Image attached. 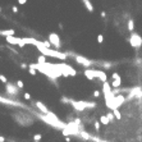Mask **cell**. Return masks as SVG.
<instances>
[{"label":"cell","mask_w":142,"mask_h":142,"mask_svg":"<svg viewBox=\"0 0 142 142\" xmlns=\"http://www.w3.org/2000/svg\"><path fill=\"white\" fill-rule=\"evenodd\" d=\"M97 42H99V44L104 42V36H103V35H99V36H97Z\"/></svg>","instance_id":"37"},{"label":"cell","mask_w":142,"mask_h":142,"mask_svg":"<svg viewBox=\"0 0 142 142\" xmlns=\"http://www.w3.org/2000/svg\"><path fill=\"white\" fill-rule=\"evenodd\" d=\"M28 73L30 74H32V76H36V73H37V70L32 68V67H28Z\"/></svg>","instance_id":"31"},{"label":"cell","mask_w":142,"mask_h":142,"mask_svg":"<svg viewBox=\"0 0 142 142\" xmlns=\"http://www.w3.org/2000/svg\"><path fill=\"white\" fill-rule=\"evenodd\" d=\"M42 45L45 46V47H47V49H51V44H50L49 40H46V41H42Z\"/></svg>","instance_id":"34"},{"label":"cell","mask_w":142,"mask_h":142,"mask_svg":"<svg viewBox=\"0 0 142 142\" xmlns=\"http://www.w3.org/2000/svg\"><path fill=\"white\" fill-rule=\"evenodd\" d=\"M37 63L38 64H45V63H47L46 61V56L45 55H38V58H37Z\"/></svg>","instance_id":"26"},{"label":"cell","mask_w":142,"mask_h":142,"mask_svg":"<svg viewBox=\"0 0 142 142\" xmlns=\"http://www.w3.org/2000/svg\"><path fill=\"white\" fill-rule=\"evenodd\" d=\"M13 118L15 119V122L19 124L22 127H30L35 123V119L33 117H31L30 114L27 113H22V112H18V113H14L13 114Z\"/></svg>","instance_id":"4"},{"label":"cell","mask_w":142,"mask_h":142,"mask_svg":"<svg viewBox=\"0 0 142 142\" xmlns=\"http://www.w3.org/2000/svg\"><path fill=\"white\" fill-rule=\"evenodd\" d=\"M21 68H22V69H27V68H28V65L26 64V63H22V64H21Z\"/></svg>","instance_id":"43"},{"label":"cell","mask_w":142,"mask_h":142,"mask_svg":"<svg viewBox=\"0 0 142 142\" xmlns=\"http://www.w3.org/2000/svg\"><path fill=\"white\" fill-rule=\"evenodd\" d=\"M12 12L13 13H18V7H15V5L12 7Z\"/></svg>","instance_id":"40"},{"label":"cell","mask_w":142,"mask_h":142,"mask_svg":"<svg viewBox=\"0 0 142 142\" xmlns=\"http://www.w3.org/2000/svg\"><path fill=\"white\" fill-rule=\"evenodd\" d=\"M70 105H72L74 112H77V113L85 112L86 109H95L96 108L95 101H85V100H72L70 99Z\"/></svg>","instance_id":"3"},{"label":"cell","mask_w":142,"mask_h":142,"mask_svg":"<svg viewBox=\"0 0 142 142\" xmlns=\"http://www.w3.org/2000/svg\"><path fill=\"white\" fill-rule=\"evenodd\" d=\"M14 30H0V36H14Z\"/></svg>","instance_id":"21"},{"label":"cell","mask_w":142,"mask_h":142,"mask_svg":"<svg viewBox=\"0 0 142 142\" xmlns=\"http://www.w3.org/2000/svg\"><path fill=\"white\" fill-rule=\"evenodd\" d=\"M106 117H108V119H109L110 122H114L115 119H117V118H115V115H114V113H113V112H109L108 114H106Z\"/></svg>","instance_id":"27"},{"label":"cell","mask_w":142,"mask_h":142,"mask_svg":"<svg viewBox=\"0 0 142 142\" xmlns=\"http://www.w3.org/2000/svg\"><path fill=\"white\" fill-rule=\"evenodd\" d=\"M65 142H70V137H65Z\"/></svg>","instance_id":"46"},{"label":"cell","mask_w":142,"mask_h":142,"mask_svg":"<svg viewBox=\"0 0 142 142\" xmlns=\"http://www.w3.org/2000/svg\"><path fill=\"white\" fill-rule=\"evenodd\" d=\"M82 3H83V5H85L87 12H90V13L94 12V5H92V3L90 1V0H82Z\"/></svg>","instance_id":"20"},{"label":"cell","mask_w":142,"mask_h":142,"mask_svg":"<svg viewBox=\"0 0 142 142\" xmlns=\"http://www.w3.org/2000/svg\"><path fill=\"white\" fill-rule=\"evenodd\" d=\"M85 76L87 77V79H90V81H94L95 78V73H94V69L92 68H87L85 69Z\"/></svg>","instance_id":"18"},{"label":"cell","mask_w":142,"mask_h":142,"mask_svg":"<svg viewBox=\"0 0 142 142\" xmlns=\"http://www.w3.org/2000/svg\"><path fill=\"white\" fill-rule=\"evenodd\" d=\"M59 69H60V72H61V74H63L64 77H69V76L74 77L77 74V70L74 69L73 67H70V65L65 64V63H60L59 64Z\"/></svg>","instance_id":"7"},{"label":"cell","mask_w":142,"mask_h":142,"mask_svg":"<svg viewBox=\"0 0 142 142\" xmlns=\"http://www.w3.org/2000/svg\"><path fill=\"white\" fill-rule=\"evenodd\" d=\"M0 81H1L3 83H5V85L8 83V79H7V77L4 76V74H0Z\"/></svg>","instance_id":"36"},{"label":"cell","mask_w":142,"mask_h":142,"mask_svg":"<svg viewBox=\"0 0 142 142\" xmlns=\"http://www.w3.org/2000/svg\"><path fill=\"white\" fill-rule=\"evenodd\" d=\"M101 124H105V126H106V124H109L110 123V120H109V119H108V117H106V115H101V117H100V120H99Z\"/></svg>","instance_id":"25"},{"label":"cell","mask_w":142,"mask_h":142,"mask_svg":"<svg viewBox=\"0 0 142 142\" xmlns=\"http://www.w3.org/2000/svg\"><path fill=\"white\" fill-rule=\"evenodd\" d=\"M129 44H131V46L133 47V49H138L142 46V37H141V35H138V33H136V32H132L131 33V37H129Z\"/></svg>","instance_id":"8"},{"label":"cell","mask_w":142,"mask_h":142,"mask_svg":"<svg viewBox=\"0 0 142 142\" xmlns=\"http://www.w3.org/2000/svg\"><path fill=\"white\" fill-rule=\"evenodd\" d=\"M126 101H127V97L124 95H118V96H114L113 100L105 101V104L110 110H115V109H118L119 106H122Z\"/></svg>","instance_id":"5"},{"label":"cell","mask_w":142,"mask_h":142,"mask_svg":"<svg viewBox=\"0 0 142 142\" xmlns=\"http://www.w3.org/2000/svg\"><path fill=\"white\" fill-rule=\"evenodd\" d=\"M15 85H17V87H18L19 90H22V88L24 87V83H23V81H21V79H18V81L15 82Z\"/></svg>","instance_id":"29"},{"label":"cell","mask_w":142,"mask_h":142,"mask_svg":"<svg viewBox=\"0 0 142 142\" xmlns=\"http://www.w3.org/2000/svg\"><path fill=\"white\" fill-rule=\"evenodd\" d=\"M135 63H136V64H138V65H140V64H142V59H140V58H137V59L135 60Z\"/></svg>","instance_id":"41"},{"label":"cell","mask_w":142,"mask_h":142,"mask_svg":"<svg viewBox=\"0 0 142 142\" xmlns=\"http://www.w3.org/2000/svg\"><path fill=\"white\" fill-rule=\"evenodd\" d=\"M127 97V101H129L132 99H142V88L141 87H135V88H131V91L128 92V96Z\"/></svg>","instance_id":"10"},{"label":"cell","mask_w":142,"mask_h":142,"mask_svg":"<svg viewBox=\"0 0 142 142\" xmlns=\"http://www.w3.org/2000/svg\"><path fill=\"white\" fill-rule=\"evenodd\" d=\"M26 3H27V0H18V4H19V5H24Z\"/></svg>","instance_id":"42"},{"label":"cell","mask_w":142,"mask_h":142,"mask_svg":"<svg viewBox=\"0 0 142 142\" xmlns=\"http://www.w3.org/2000/svg\"><path fill=\"white\" fill-rule=\"evenodd\" d=\"M100 95H101V92L99 90H95L94 91V97H100Z\"/></svg>","instance_id":"38"},{"label":"cell","mask_w":142,"mask_h":142,"mask_svg":"<svg viewBox=\"0 0 142 142\" xmlns=\"http://www.w3.org/2000/svg\"><path fill=\"white\" fill-rule=\"evenodd\" d=\"M78 137H81L83 141H90V140H92V136L90 135V133H87L86 131H81V132H79V135H78Z\"/></svg>","instance_id":"19"},{"label":"cell","mask_w":142,"mask_h":142,"mask_svg":"<svg viewBox=\"0 0 142 142\" xmlns=\"http://www.w3.org/2000/svg\"><path fill=\"white\" fill-rule=\"evenodd\" d=\"M110 85H112L113 88H119V87H120V85H122V79H120V81H119V79H113Z\"/></svg>","instance_id":"24"},{"label":"cell","mask_w":142,"mask_h":142,"mask_svg":"<svg viewBox=\"0 0 142 142\" xmlns=\"http://www.w3.org/2000/svg\"><path fill=\"white\" fill-rule=\"evenodd\" d=\"M41 138H42V136L40 135V133H37V135L33 136V141H36V142H40V141H41Z\"/></svg>","instance_id":"33"},{"label":"cell","mask_w":142,"mask_h":142,"mask_svg":"<svg viewBox=\"0 0 142 142\" xmlns=\"http://www.w3.org/2000/svg\"><path fill=\"white\" fill-rule=\"evenodd\" d=\"M35 105H36V108L38 109V113H41V114H49L50 113V110L46 108V105L44 104L42 101H36Z\"/></svg>","instance_id":"16"},{"label":"cell","mask_w":142,"mask_h":142,"mask_svg":"<svg viewBox=\"0 0 142 142\" xmlns=\"http://www.w3.org/2000/svg\"><path fill=\"white\" fill-rule=\"evenodd\" d=\"M49 41H50L51 46H54V47H55V50H59V49L61 47L60 37H59V35L55 33V32H51L50 35H49Z\"/></svg>","instance_id":"11"},{"label":"cell","mask_w":142,"mask_h":142,"mask_svg":"<svg viewBox=\"0 0 142 142\" xmlns=\"http://www.w3.org/2000/svg\"><path fill=\"white\" fill-rule=\"evenodd\" d=\"M36 115L41 119V120L44 122V123H46V124H49L50 127H52V128H56V129H61L63 131L64 128L67 127V123H64V122H61L59 118L56 117V115L52 113V112H50L49 114H41V113H36Z\"/></svg>","instance_id":"1"},{"label":"cell","mask_w":142,"mask_h":142,"mask_svg":"<svg viewBox=\"0 0 142 142\" xmlns=\"http://www.w3.org/2000/svg\"><path fill=\"white\" fill-rule=\"evenodd\" d=\"M0 142H5V137L0 136Z\"/></svg>","instance_id":"44"},{"label":"cell","mask_w":142,"mask_h":142,"mask_svg":"<svg viewBox=\"0 0 142 142\" xmlns=\"http://www.w3.org/2000/svg\"><path fill=\"white\" fill-rule=\"evenodd\" d=\"M22 40H23V42L27 45V44H30V45H35V46H37L38 45V40L36 38H33V37H22Z\"/></svg>","instance_id":"17"},{"label":"cell","mask_w":142,"mask_h":142,"mask_svg":"<svg viewBox=\"0 0 142 142\" xmlns=\"http://www.w3.org/2000/svg\"><path fill=\"white\" fill-rule=\"evenodd\" d=\"M103 94H104V97H105V101H109V100H113L114 99L112 85H110L109 82L103 83Z\"/></svg>","instance_id":"9"},{"label":"cell","mask_w":142,"mask_h":142,"mask_svg":"<svg viewBox=\"0 0 142 142\" xmlns=\"http://www.w3.org/2000/svg\"><path fill=\"white\" fill-rule=\"evenodd\" d=\"M112 78H113V79H119V81H120V79H122V77L119 76V74H118L117 72H114V73L112 74Z\"/></svg>","instance_id":"35"},{"label":"cell","mask_w":142,"mask_h":142,"mask_svg":"<svg viewBox=\"0 0 142 142\" xmlns=\"http://www.w3.org/2000/svg\"><path fill=\"white\" fill-rule=\"evenodd\" d=\"M0 10H1V8H0Z\"/></svg>","instance_id":"47"},{"label":"cell","mask_w":142,"mask_h":142,"mask_svg":"<svg viewBox=\"0 0 142 142\" xmlns=\"http://www.w3.org/2000/svg\"><path fill=\"white\" fill-rule=\"evenodd\" d=\"M23 96H24V99H26V100H28V101L31 100V95L28 94V92H26V94H24Z\"/></svg>","instance_id":"39"},{"label":"cell","mask_w":142,"mask_h":142,"mask_svg":"<svg viewBox=\"0 0 142 142\" xmlns=\"http://www.w3.org/2000/svg\"><path fill=\"white\" fill-rule=\"evenodd\" d=\"M60 101H61V103H63V104H70V99H68V97H65V96H63V97H61V99H60Z\"/></svg>","instance_id":"32"},{"label":"cell","mask_w":142,"mask_h":142,"mask_svg":"<svg viewBox=\"0 0 142 142\" xmlns=\"http://www.w3.org/2000/svg\"><path fill=\"white\" fill-rule=\"evenodd\" d=\"M94 73H95V78H99L103 83L108 82V76H106V73L103 69H94Z\"/></svg>","instance_id":"15"},{"label":"cell","mask_w":142,"mask_h":142,"mask_svg":"<svg viewBox=\"0 0 142 142\" xmlns=\"http://www.w3.org/2000/svg\"><path fill=\"white\" fill-rule=\"evenodd\" d=\"M5 90H7V94L8 96H12V97H15L17 95L19 94V88L17 87L15 83H12V82H8L5 85Z\"/></svg>","instance_id":"12"},{"label":"cell","mask_w":142,"mask_h":142,"mask_svg":"<svg viewBox=\"0 0 142 142\" xmlns=\"http://www.w3.org/2000/svg\"><path fill=\"white\" fill-rule=\"evenodd\" d=\"M67 55H72L74 58V60L77 61L78 64H81L83 67H86V68H90V67L92 64H95V61L94 60H91V59H88V58L86 56H83V55H78V54H73V52H65Z\"/></svg>","instance_id":"6"},{"label":"cell","mask_w":142,"mask_h":142,"mask_svg":"<svg viewBox=\"0 0 142 142\" xmlns=\"http://www.w3.org/2000/svg\"><path fill=\"white\" fill-rule=\"evenodd\" d=\"M101 17H103V18H106V13L105 12H101Z\"/></svg>","instance_id":"45"},{"label":"cell","mask_w":142,"mask_h":142,"mask_svg":"<svg viewBox=\"0 0 142 142\" xmlns=\"http://www.w3.org/2000/svg\"><path fill=\"white\" fill-rule=\"evenodd\" d=\"M99 64L103 67V69H110V68L113 67V63H112V61H100Z\"/></svg>","instance_id":"22"},{"label":"cell","mask_w":142,"mask_h":142,"mask_svg":"<svg viewBox=\"0 0 142 142\" xmlns=\"http://www.w3.org/2000/svg\"><path fill=\"white\" fill-rule=\"evenodd\" d=\"M128 31H131V32L135 31V19L133 18L128 19Z\"/></svg>","instance_id":"23"},{"label":"cell","mask_w":142,"mask_h":142,"mask_svg":"<svg viewBox=\"0 0 142 142\" xmlns=\"http://www.w3.org/2000/svg\"><path fill=\"white\" fill-rule=\"evenodd\" d=\"M36 47H37V50L41 52L42 55H45V56H52V58H56V59H60V60H65L67 56H68L65 52H60L59 50H55V49H47V47H45L42 45V41H40Z\"/></svg>","instance_id":"2"},{"label":"cell","mask_w":142,"mask_h":142,"mask_svg":"<svg viewBox=\"0 0 142 142\" xmlns=\"http://www.w3.org/2000/svg\"><path fill=\"white\" fill-rule=\"evenodd\" d=\"M0 103L4 105H12V106H19V108H26V105L19 103L18 100H12V99H7V97L0 96Z\"/></svg>","instance_id":"13"},{"label":"cell","mask_w":142,"mask_h":142,"mask_svg":"<svg viewBox=\"0 0 142 142\" xmlns=\"http://www.w3.org/2000/svg\"><path fill=\"white\" fill-rule=\"evenodd\" d=\"M113 113H114V115H115V118L120 120V119H122V114H120V112H119L118 109H115V110H113Z\"/></svg>","instance_id":"28"},{"label":"cell","mask_w":142,"mask_h":142,"mask_svg":"<svg viewBox=\"0 0 142 142\" xmlns=\"http://www.w3.org/2000/svg\"><path fill=\"white\" fill-rule=\"evenodd\" d=\"M100 124H101V123H100L99 120H96V122L94 123V127H95V131H96L97 133H99V132H100Z\"/></svg>","instance_id":"30"},{"label":"cell","mask_w":142,"mask_h":142,"mask_svg":"<svg viewBox=\"0 0 142 142\" xmlns=\"http://www.w3.org/2000/svg\"><path fill=\"white\" fill-rule=\"evenodd\" d=\"M5 40H7L8 44H12V45H18L19 47H23L26 45V44L23 42V40L19 38V37H15V36H8V37H5Z\"/></svg>","instance_id":"14"}]
</instances>
